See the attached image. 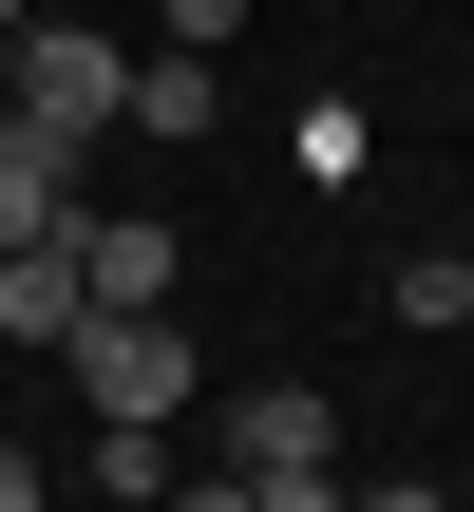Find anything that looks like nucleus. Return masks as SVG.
<instances>
[{"instance_id":"f257e3e1","label":"nucleus","mask_w":474,"mask_h":512,"mask_svg":"<svg viewBox=\"0 0 474 512\" xmlns=\"http://www.w3.org/2000/svg\"><path fill=\"white\" fill-rule=\"evenodd\" d=\"M0 114H19L38 152H95V133L133 114V38H95V19H57V0H38V19L0 38Z\"/></svg>"},{"instance_id":"f03ea898","label":"nucleus","mask_w":474,"mask_h":512,"mask_svg":"<svg viewBox=\"0 0 474 512\" xmlns=\"http://www.w3.org/2000/svg\"><path fill=\"white\" fill-rule=\"evenodd\" d=\"M57 361H76V399H95V418H171V399H190V342H171V304H95Z\"/></svg>"},{"instance_id":"7ed1b4c3","label":"nucleus","mask_w":474,"mask_h":512,"mask_svg":"<svg viewBox=\"0 0 474 512\" xmlns=\"http://www.w3.org/2000/svg\"><path fill=\"white\" fill-rule=\"evenodd\" d=\"M76 323H95V285H76V228H57V247H0V361H57Z\"/></svg>"},{"instance_id":"20e7f679","label":"nucleus","mask_w":474,"mask_h":512,"mask_svg":"<svg viewBox=\"0 0 474 512\" xmlns=\"http://www.w3.org/2000/svg\"><path fill=\"white\" fill-rule=\"evenodd\" d=\"M114 133H152V152H190V133H228V76H209L190 38H152V57H133V114H114Z\"/></svg>"},{"instance_id":"39448f33","label":"nucleus","mask_w":474,"mask_h":512,"mask_svg":"<svg viewBox=\"0 0 474 512\" xmlns=\"http://www.w3.org/2000/svg\"><path fill=\"white\" fill-rule=\"evenodd\" d=\"M76 285L95 304H171V209H76Z\"/></svg>"},{"instance_id":"423d86ee","label":"nucleus","mask_w":474,"mask_h":512,"mask_svg":"<svg viewBox=\"0 0 474 512\" xmlns=\"http://www.w3.org/2000/svg\"><path fill=\"white\" fill-rule=\"evenodd\" d=\"M228 475H323V380H266V399H228Z\"/></svg>"},{"instance_id":"0eeeda50","label":"nucleus","mask_w":474,"mask_h":512,"mask_svg":"<svg viewBox=\"0 0 474 512\" xmlns=\"http://www.w3.org/2000/svg\"><path fill=\"white\" fill-rule=\"evenodd\" d=\"M57 228H76V152H38L0 114V247H57Z\"/></svg>"},{"instance_id":"6e6552de","label":"nucleus","mask_w":474,"mask_h":512,"mask_svg":"<svg viewBox=\"0 0 474 512\" xmlns=\"http://www.w3.org/2000/svg\"><path fill=\"white\" fill-rule=\"evenodd\" d=\"M285 152H304V190H342V171L380 152V114H361V95H304V114H285Z\"/></svg>"},{"instance_id":"1a4fd4ad","label":"nucleus","mask_w":474,"mask_h":512,"mask_svg":"<svg viewBox=\"0 0 474 512\" xmlns=\"http://www.w3.org/2000/svg\"><path fill=\"white\" fill-rule=\"evenodd\" d=\"M95 494H114V512L171 494V418H95Z\"/></svg>"},{"instance_id":"9d476101","label":"nucleus","mask_w":474,"mask_h":512,"mask_svg":"<svg viewBox=\"0 0 474 512\" xmlns=\"http://www.w3.org/2000/svg\"><path fill=\"white\" fill-rule=\"evenodd\" d=\"M399 323L456 342V323H474V247H418V266H399Z\"/></svg>"},{"instance_id":"9b49d317","label":"nucleus","mask_w":474,"mask_h":512,"mask_svg":"<svg viewBox=\"0 0 474 512\" xmlns=\"http://www.w3.org/2000/svg\"><path fill=\"white\" fill-rule=\"evenodd\" d=\"M247 512H361L342 475H247Z\"/></svg>"},{"instance_id":"f8f14e48","label":"nucleus","mask_w":474,"mask_h":512,"mask_svg":"<svg viewBox=\"0 0 474 512\" xmlns=\"http://www.w3.org/2000/svg\"><path fill=\"white\" fill-rule=\"evenodd\" d=\"M171 38H190V57H228V38H247V0H171Z\"/></svg>"},{"instance_id":"ddd939ff","label":"nucleus","mask_w":474,"mask_h":512,"mask_svg":"<svg viewBox=\"0 0 474 512\" xmlns=\"http://www.w3.org/2000/svg\"><path fill=\"white\" fill-rule=\"evenodd\" d=\"M0 512H57V475H38V456H19V437H0Z\"/></svg>"},{"instance_id":"4468645a","label":"nucleus","mask_w":474,"mask_h":512,"mask_svg":"<svg viewBox=\"0 0 474 512\" xmlns=\"http://www.w3.org/2000/svg\"><path fill=\"white\" fill-rule=\"evenodd\" d=\"M152 512H247V475H190V494H152Z\"/></svg>"},{"instance_id":"2eb2a0df","label":"nucleus","mask_w":474,"mask_h":512,"mask_svg":"<svg viewBox=\"0 0 474 512\" xmlns=\"http://www.w3.org/2000/svg\"><path fill=\"white\" fill-rule=\"evenodd\" d=\"M361 512H456V494H418V475H380V494H361Z\"/></svg>"},{"instance_id":"dca6fc26","label":"nucleus","mask_w":474,"mask_h":512,"mask_svg":"<svg viewBox=\"0 0 474 512\" xmlns=\"http://www.w3.org/2000/svg\"><path fill=\"white\" fill-rule=\"evenodd\" d=\"M19 19H38V0H0V38H19Z\"/></svg>"},{"instance_id":"f3484780","label":"nucleus","mask_w":474,"mask_h":512,"mask_svg":"<svg viewBox=\"0 0 474 512\" xmlns=\"http://www.w3.org/2000/svg\"><path fill=\"white\" fill-rule=\"evenodd\" d=\"M456 512H474V494H456Z\"/></svg>"}]
</instances>
